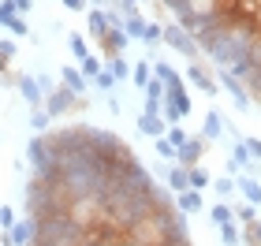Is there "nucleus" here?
Returning a JSON list of instances; mask_svg holds the SVG:
<instances>
[{
    "mask_svg": "<svg viewBox=\"0 0 261 246\" xmlns=\"http://www.w3.org/2000/svg\"><path fill=\"white\" fill-rule=\"evenodd\" d=\"M8 239H11V246H30V242H34V220H30V216L15 220V228L8 231Z\"/></svg>",
    "mask_w": 261,
    "mask_h": 246,
    "instance_id": "nucleus-11",
    "label": "nucleus"
},
{
    "mask_svg": "<svg viewBox=\"0 0 261 246\" xmlns=\"http://www.w3.org/2000/svg\"><path fill=\"white\" fill-rule=\"evenodd\" d=\"M130 82H135V90H146L153 82V64L149 60H138L135 67H130Z\"/></svg>",
    "mask_w": 261,
    "mask_h": 246,
    "instance_id": "nucleus-15",
    "label": "nucleus"
},
{
    "mask_svg": "<svg viewBox=\"0 0 261 246\" xmlns=\"http://www.w3.org/2000/svg\"><path fill=\"white\" fill-rule=\"evenodd\" d=\"M175 209L187 216V213H201L205 209V202H201V190H183V194H175Z\"/></svg>",
    "mask_w": 261,
    "mask_h": 246,
    "instance_id": "nucleus-12",
    "label": "nucleus"
},
{
    "mask_svg": "<svg viewBox=\"0 0 261 246\" xmlns=\"http://www.w3.org/2000/svg\"><path fill=\"white\" fill-rule=\"evenodd\" d=\"M19 93H22V101H27V108H41V104H45L34 75H19Z\"/></svg>",
    "mask_w": 261,
    "mask_h": 246,
    "instance_id": "nucleus-8",
    "label": "nucleus"
},
{
    "mask_svg": "<svg viewBox=\"0 0 261 246\" xmlns=\"http://www.w3.org/2000/svg\"><path fill=\"white\" fill-rule=\"evenodd\" d=\"M168 186H172L175 194L191 190V179H187V168H179V164H175V168H168Z\"/></svg>",
    "mask_w": 261,
    "mask_h": 246,
    "instance_id": "nucleus-18",
    "label": "nucleus"
},
{
    "mask_svg": "<svg viewBox=\"0 0 261 246\" xmlns=\"http://www.w3.org/2000/svg\"><path fill=\"white\" fill-rule=\"evenodd\" d=\"M153 146H157V157H161V160H175V157H179V149H175L164 134H161V138H153Z\"/></svg>",
    "mask_w": 261,
    "mask_h": 246,
    "instance_id": "nucleus-26",
    "label": "nucleus"
},
{
    "mask_svg": "<svg viewBox=\"0 0 261 246\" xmlns=\"http://www.w3.org/2000/svg\"><path fill=\"white\" fill-rule=\"evenodd\" d=\"M213 190H217L220 198H231V190H235V179H231V175H217V179H213Z\"/></svg>",
    "mask_w": 261,
    "mask_h": 246,
    "instance_id": "nucleus-30",
    "label": "nucleus"
},
{
    "mask_svg": "<svg viewBox=\"0 0 261 246\" xmlns=\"http://www.w3.org/2000/svg\"><path fill=\"white\" fill-rule=\"evenodd\" d=\"M164 45H172V49H175V52H183L187 60H194V56L201 52V49H198V41H194L187 30H179L175 22H164Z\"/></svg>",
    "mask_w": 261,
    "mask_h": 246,
    "instance_id": "nucleus-3",
    "label": "nucleus"
},
{
    "mask_svg": "<svg viewBox=\"0 0 261 246\" xmlns=\"http://www.w3.org/2000/svg\"><path fill=\"white\" fill-rule=\"evenodd\" d=\"M120 246H138V242H130V239H123V242H120Z\"/></svg>",
    "mask_w": 261,
    "mask_h": 246,
    "instance_id": "nucleus-43",
    "label": "nucleus"
},
{
    "mask_svg": "<svg viewBox=\"0 0 261 246\" xmlns=\"http://www.w3.org/2000/svg\"><path fill=\"white\" fill-rule=\"evenodd\" d=\"M11 4H15V11H19V15H27V11L34 8V0H11Z\"/></svg>",
    "mask_w": 261,
    "mask_h": 246,
    "instance_id": "nucleus-41",
    "label": "nucleus"
},
{
    "mask_svg": "<svg viewBox=\"0 0 261 246\" xmlns=\"http://www.w3.org/2000/svg\"><path fill=\"white\" fill-rule=\"evenodd\" d=\"M224 127H228V123H224V116H220L217 108H209V112H205V127H201V138H205V142H209V138H220Z\"/></svg>",
    "mask_w": 261,
    "mask_h": 246,
    "instance_id": "nucleus-14",
    "label": "nucleus"
},
{
    "mask_svg": "<svg viewBox=\"0 0 261 246\" xmlns=\"http://www.w3.org/2000/svg\"><path fill=\"white\" fill-rule=\"evenodd\" d=\"M67 49H71V56H75L79 64L90 56V45H86V38H82V34H67Z\"/></svg>",
    "mask_w": 261,
    "mask_h": 246,
    "instance_id": "nucleus-20",
    "label": "nucleus"
},
{
    "mask_svg": "<svg viewBox=\"0 0 261 246\" xmlns=\"http://www.w3.org/2000/svg\"><path fill=\"white\" fill-rule=\"evenodd\" d=\"M149 45V52H157V45H164V26L161 22H146V38H142Z\"/></svg>",
    "mask_w": 261,
    "mask_h": 246,
    "instance_id": "nucleus-22",
    "label": "nucleus"
},
{
    "mask_svg": "<svg viewBox=\"0 0 261 246\" xmlns=\"http://www.w3.org/2000/svg\"><path fill=\"white\" fill-rule=\"evenodd\" d=\"M79 71H82V78H86V82H93V78H97V75L105 71V64H101V56H97V52H90V56H86V60H82V64H79Z\"/></svg>",
    "mask_w": 261,
    "mask_h": 246,
    "instance_id": "nucleus-16",
    "label": "nucleus"
},
{
    "mask_svg": "<svg viewBox=\"0 0 261 246\" xmlns=\"http://www.w3.org/2000/svg\"><path fill=\"white\" fill-rule=\"evenodd\" d=\"M86 30H90V38H93V41H101L105 34L112 30V22H109V11H101V8H90V11H86Z\"/></svg>",
    "mask_w": 261,
    "mask_h": 246,
    "instance_id": "nucleus-6",
    "label": "nucleus"
},
{
    "mask_svg": "<svg viewBox=\"0 0 261 246\" xmlns=\"http://www.w3.org/2000/svg\"><path fill=\"white\" fill-rule=\"evenodd\" d=\"M243 242H246V246H261V216L250 220V224L243 228Z\"/></svg>",
    "mask_w": 261,
    "mask_h": 246,
    "instance_id": "nucleus-25",
    "label": "nucleus"
},
{
    "mask_svg": "<svg viewBox=\"0 0 261 246\" xmlns=\"http://www.w3.org/2000/svg\"><path fill=\"white\" fill-rule=\"evenodd\" d=\"M187 179H191V190H205L209 186V172L198 164V168H187Z\"/></svg>",
    "mask_w": 261,
    "mask_h": 246,
    "instance_id": "nucleus-24",
    "label": "nucleus"
},
{
    "mask_svg": "<svg viewBox=\"0 0 261 246\" xmlns=\"http://www.w3.org/2000/svg\"><path fill=\"white\" fill-rule=\"evenodd\" d=\"M15 209H11V205H0V231H11V228H15Z\"/></svg>",
    "mask_w": 261,
    "mask_h": 246,
    "instance_id": "nucleus-33",
    "label": "nucleus"
},
{
    "mask_svg": "<svg viewBox=\"0 0 261 246\" xmlns=\"http://www.w3.org/2000/svg\"><path fill=\"white\" fill-rule=\"evenodd\" d=\"M60 4H64L67 11H90V4H86V0H60Z\"/></svg>",
    "mask_w": 261,
    "mask_h": 246,
    "instance_id": "nucleus-39",
    "label": "nucleus"
},
{
    "mask_svg": "<svg viewBox=\"0 0 261 246\" xmlns=\"http://www.w3.org/2000/svg\"><path fill=\"white\" fill-rule=\"evenodd\" d=\"M120 15L127 19V15H142V4L138 0H120Z\"/></svg>",
    "mask_w": 261,
    "mask_h": 246,
    "instance_id": "nucleus-36",
    "label": "nucleus"
},
{
    "mask_svg": "<svg viewBox=\"0 0 261 246\" xmlns=\"http://www.w3.org/2000/svg\"><path fill=\"white\" fill-rule=\"evenodd\" d=\"M86 104H90L86 97H75V93H71L67 86H56V90L49 93V97H45V112H49L53 120H56V116H67L71 108H75V112H82Z\"/></svg>",
    "mask_w": 261,
    "mask_h": 246,
    "instance_id": "nucleus-1",
    "label": "nucleus"
},
{
    "mask_svg": "<svg viewBox=\"0 0 261 246\" xmlns=\"http://www.w3.org/2000/svg\"><path fill=\"white\" fill-rule=\"evenodd\" d=\"M11 60H15V41H4V38H0V71H8Z\"/></svg>",
    "mask_w": 261,
    "mask_h": 246,
    "instance_id": "nucleus-29",
    "label": "nucleus"
},
{
    "mask_svg": "<svg viewBox=\"0 0 261 246\" xmlns=\"http://www.w3.org/2000/svg\"><path fill=\"white\" fill-rule=\"evenodd\" d=\"M127 34H123V26H112L105 38L97 41V49H101V60H116V56H123V49H127Z\"/></svg>",
    "mask_w": 261,
    "mask_h": 246,
    "instance_id": "nucleus-4",
    "label": "nucleus"
},
{
    "mask_svg": "<svg viewBox=\"0 0 261 246\" xmlns=\"http://www.w3.org/2000/svg\"><path fill=\"white\" fill-rule=\"evenodd\" d=\"M243 146L250 149V157H257V160H261V138H243Z\"/></svg>",
    "mask_w": 261,
    "mask_h": 246,
    "instance_id": "nucleus-38",
    "label": "nucleus"
},
{
    "mask_svg": "<svg viewBox=\"0 0 261 246\" xmlns=\"http://www.w3.org/2000/svg\"><path fill=\"white\" fill-rule=\"evenodd\" d=\"M38 90H41V97H49V93L56 90V82H53V75H45V71H41V75H38Z\"/></svg>",
    "mask_w": 261,
    "mask_h": 246,
    "instance_id": "nucleus-37",
    "label": "nucleus"
},
{
    "mask_svg": "<svg viewBox=\"0 0 261 246\" xmlns=\"http://www.w3.org/2000/svg\"><path fill=\"white\" fill-rule=\"evenodd\" d=\"M8 30L15 34V38H30V26H27V19H22V15L11 19V26H8Z\"/></svg>",
    "mask_w": 261,
    "mask_h": 246,
    "instance_id": "nucleus-35",
    "label": "nucleus"
},
{
    "mask_svg": "<svg viewBox=\"0 0 261 246\" xmlns=\"http://www.w3.org/2000/svg\"><path fill=\"white\" fill-rule=\"evenodd\" d=\"M235 190H243V198H246L250 205H261V183L254 179V175L239 172V175H235Z\"/></svg>",
    "mask_w": 261,
    "mask_h": 246,
    "instance_id": "nucleus-10",
    "label": "nucleus"
},
{
    "mask_svg": "<svg viewBox=\"0 0 261 246\" xmlns=\"http://www.w3.org/2000/svg\"><path fill=\"white\" fill-rule=\"evenodd\" d=\"M53 116L49 112H45V104H41V108H30V127H34V134H45V131H53Z\"/></svg>",
    "mask_w": 261,
    "mask_h": 246,
    "instance_id": "nucleus-17",
    "label": "nucleus"
},
{
    "mask_svg": "<svg viewBox=\"0 0 261 246\" xmlns=\"http://www.w3.org/2000/svg\"><path fill=\"white\" fill-rule=\"evenodd\" d=\"M220 239L228 242V246H239V242H243V231L235 228V220H231V224H224V228H220Z\"/></svg>",
    "mask_w": 261,
    "mask_h": 246,
    "instance_id": "nucleus-31",
    "label": "nucleus"
},
{
    "mask_svg": "<svg viewBox=\"0 0 261 246\" xmlns=\"http://www.w3.org/2000/svg\"><path fill=\"white\" fill-rule=\"evenodd\" d=\"M0 86H19V75L15 71H0Z\"/></svg>",
    "mask_w": 261,
    "mask_h": 246,
    "instance_id": "nucleus-40",
    "label": "nucleus"
},
{
    "mask_svg": "<svg viewBox=\"0 0 261 246\" xmlns=\"http://www.w3.org/2000/svg\"><path fill=\"white\" fill-rule=\"evenodd\" d=\"M93 86H97V90H105V93H112V90H116V78L109 75V67H105V71H101L97 78H93Z\"/></svg>",
    "mask_w": 261,
    "mask_h": 246,
    "instance_id": "nucleus-34",
    "label": "nucleus"
},
{
    "mask_svg": "<svg viewBox=\"0 0 261 246\" xmlns=\"http://www.w3.org/2000/svg\"><path fill=\"white\" fill-rule=\"evenodd\" d=\"M27 160H30V168H34V175H45L56 164V157H53V149H49V142H45V134H34L30 142H27Z\"/></svg>",
    "mask_w": 261,
    "mask_h": 246,
    "instance_id": "nucleus-2",
    "label": "nucleus"
},
{
    "mask_svg": "<svg viewBox=\"0 0 261 246\" xmlns=\"http://www.w3.org/2000/svg\"><path fill=\"white\" fill-rule=\"evenodd\" d=\"M187 82H191V86H198L201 93H209V97H217V82H213V75H205V67L191 64V67H187Z\"/></svg>",
    "mask_w": 261,
    "mask_h": 246,
    "instance_id": "nucleus-9",
    "label": "nucleus"
},
{
    "mask_svg": "<svg viewBox=\"0 0 261 246\" xmlns=\"http://www.w3.org/2000/svg\"><path fill=\"white\" fill-rule=\"evenodd\" d=\"M97 246H120V242H116V239H101Z\"/></svg>",
    "mask_w": 261,
    "mask_h": 246,
    "instance_id": "nucleus-42",
    "label": "nucleus"
},
{
    "mask_svg": "<svg viewBox=\"0 0 261 246\" xmlns=\"http://www.w3.org/2000/svg\"><path fill=\"white\" fill-rule=\"evenodd\" d=\"M164 138H168V142H172L175 149H183L187 142H191V134H187L183 127H179V123H172V127H168V134H164Z\"/></svg>",
    "mask_w": 261,
    "mask_h": 246,
    "instance_id": "nucleus-27",
    "label": "nucleus"
},
{
    "mask_svg": "<svg viewBox=\"0 0 261 246\" xmlns=\"http://www.w3.org/2000/svg\"><path fill=\"white\" fill-rule=\"evenodd\" d=\"M123 34H127V38H146V19H142V15H127L123 19Z\"/></svg>",
    "mask_w": 261,
    "mask_h": 246,
    "instance_id": "nucleus-21",
    "label": "nucleus"
},
{
    "mask_svg": "<svg viewBox=\"0 0 261 246\" xmlns=\"http://www.w3.org/2000/svg\"><path fill=\"white\" fill-rule=\"evenodd\" d=\"M231 213H235V220H239V224L246 228L250 220H257V205H250V202H246V205H235Z\"/></svg>",
    "mask_w": 261,
    "mask_h": 246,
    "instance_id": "nucleus-28",
    "label": "nucleus"
},
{
    "mask_svg": "<svg viewBox=\"0 0 261 246\" xmlns=\"http://www.w3.org/2000/svg\"><path fill=\"white\" fill-rule=\"evenodd\" d=\"M109 75H112L116 82H127V78H130V64L123 60V56H116V60H109Z\"/></svg>",
    "mask_w": 261,
    "mask_h": 246,
    "instance_id": "nucleus-23",
    "label": "nucleus"
},
{
    "mask_svg": "<svg viewBox=\"0 0 261 246\" xmlns=\"http://www.w3.org/2000/svg\"><path fill=\"white\" fill-rule=\"evenodd\" d=\"M138 131L149 134V138H161V134H168V123H164V116H146L142 112L138 116Z\"/></svg>",
    "mask_w": 261,
    "mask_h": 246,
    "instance_id": "nucleus-13",
    "label": "nucleus"
},
{
    "mask_svg": "<svg viewBox=\"0 0 261 246\" xmlns=\"http://www.w3.org/2000/svg\"><path fill=\"white\" fill-rule=\"evenodd\" d=\"M60 86H67L71 93H75V97H86V90H90V82L86 78H82V71H79V67H60Z\"/></svg>",
    "mask_w": 261,
    "mask_h": 246,
    "instance_id": "nucleus-7",
    "label": "nucleus"
},
{
    "mask_svg": "<svg viewBox=\"0 0 261 246\" xmlns=\"http://www.w3.org/2000/svg\"><path fill=\"white\" fill-rule=\"evenodd\" d=\"M209 220H213L217 228H224V224H231V220H235V213H231V205H228V202H217V205L209 209Z\"/></svg>",
    "mask_w": 261,
    "mask_h": 246,
    "instance_id": "nucleus-19",
    "label": "nucleus"
},
{
    "mask_svg": "<svg viewBox=\"0 0 261 246\" xmlns=\"http://www.w3.org/2000/svg\"><path fill=\"white\" fill-rule=\"evenodd\" d=\"M205 138L201 134H191V142H187L183 149H179V157H175V164H179V168H198L201 164V157H205Z\"/></svg>",
    "mask_w": 261,
    "mask_h": 246,
    "instance_id": "nucleus-5",
    "label": "nucleus"
},
{
    "mask_svg": "<svg viewBox=\"0 0 261 246\" xmlns=\"http://www.w3.org/2000/svg\"><path fill=\"white\" fill-rule=\"evenodd\" d=\"M19 15V11H15V4H11V0H0V26H11V19H15Z\"/></svg>",
    "mask_w": 261,
    "mask_h": 246,
    "instance_id": "nucleus-32",
    "label": "nucleus"
}]
</instances>
